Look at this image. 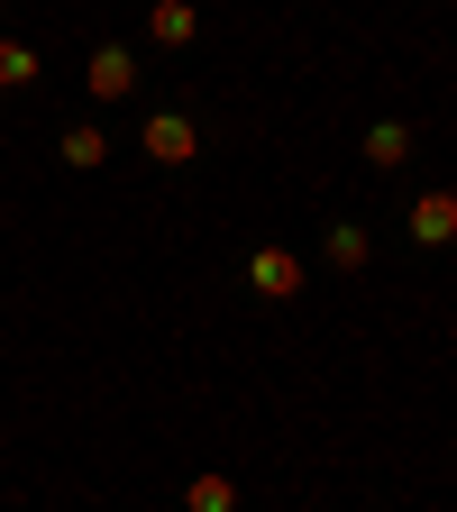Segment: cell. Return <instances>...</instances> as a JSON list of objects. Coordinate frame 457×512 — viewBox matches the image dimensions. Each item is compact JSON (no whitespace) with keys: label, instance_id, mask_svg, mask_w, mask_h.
<instances>
[{"label":"cell","instance_id":"cell-7","mask_svg":"<svg viewBox=\"0 0 457 512\" xmlns=\"http://www.w3.org/2000/svg\"><path fill=\"white\" fill-rule=\"evenodd\" d=\"M412 238L421 247H448L457 238V192H421V202H412Z\"/></svg>","mask_w":457,"mask_h":512},{"label":"cell","instance_id":"cell-6","mask_svg":"<svg viewBox=\"0 0 457 512\" xmlns=\"http://www.w3.org/2000/svg\"><path fill=\"white\" fill-rule=\"evenodd\" d=\"M366 165H375V174H403V165H412V119H375V128H366Z\"/></svg>","mask_w":457,"mask_h":512},{"label":"cell","instance_id":"cell-5","mask_svg":"<svg viewBox=\"0 0 457 512\" xmlns=\"http://www.w3.org/2000/svg\"><path fill=\"white\" fill-rule=\"evenodd\" d=\"M55 156L74 165V174H101V165H110V128H101V119H74V128L55 138Z\"/></svg>","mask_w":457,"mask_h":512},{"label":"cell","instance_id":"cell-3","mask_svg":"<svg viewBox=\"0 0 457 512\" xmlns=\"http://www.w3.org/2000/svg\"><path fill=\"white\" fill-rule=\"evenodd\" d=\"M83 92L110 110V101H128V92H138V55H128V46H92L83 55Z\"/></svg>","mask_w":457,"mask_h":512},{"label":"cell","instance_id":"cell-8","mask_svg":"<svg viewBox=\"0 0 457 512\" xmlns=\"http://www.w3.org/2000/svg\"><path fill=\"white\" fill-rule=\"evenodd\" d=\"M366 256H375V238H366L357 220H330V266H339V275H366Z\"/></svg>","mask_w":457,"mask_h":512},{"label":"cell","instance_id":"cell-10","mask_svg":"<svg viewBox=\"0 0 457 512\" xmlns=\"http://www.w3.org/2000/svg\"><path fill=\"white\" fill-rule=\"evenodd\" d=\"M28 83H37V46L0 37V92H28Z\"/></svg>","mask_w":457,"mask_h":512},{"label":"cell","instance_id":"cell-9","mask_svg":"<svg viewBox=\"0 0 457 512\" xmlns=\"http://www.w3.org/2000/svg\"><path fill=\"white\" fill-rule=\"evenodd\" d=\"M183 512H238V485H229L220 467H211V476H192V485H183Z\"/></svg>","mask_w":457,"mask_h":512},{"label":"cell","instance_id":"cell-1","mask_svg":"<svg viewBox=\"0 0 457 512\" xmlns=\"http://www.w3.org/2000/svg\"><path fill=\"white\" fill-rule=\"evenodd\" d=\"M138 147H147V165H192L202 156V128H192V110H147Z\"/></svg>","mask_w":457,"mask_h":512},{"label":"cell","instance_id":"cell-2","mask_svg":"<svg viewBox=\"0 0 457 512\" xmlns=\"http://www.w3.org/2000/svg\"><path fill=\"white\" fill-rule=\"evenodd\" d=\"M247 293L256 302H293L302 293V256L293 247H247Z\"/></svg>","mask_w":457,"mask_h":512},{"label":"cell","instance_id":"cell-4","mask_svg":"<svg viewBox=\"0 0 457 512\" xmlns=\"http://www.w3.org/2000/svg\"><path fill=\"white\" fill-rule=\"evenodd\" d=\"M202 37V0H147V46H192Z\"/></svg>","mask_w":457,"mask_h":512}]
</instances>
